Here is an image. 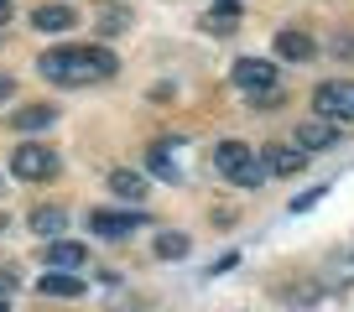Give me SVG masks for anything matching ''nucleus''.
<instances>
[{"label": "nucleus", "instance_id": "f257e3e1", "mask_svg": "<svg viewBox=\"0 0 354 312\" xmlns=\"http://www.w3.org/2000/svg\"><path fill=\"white\" fill-rule=\"evenodd\" d=\"M42 78H53V84H68V89H78V84H104V78H115V52L110 47H63V52H42Z\"/></svg>", "mask_w": 354, "mask_h": 312}, {"label": "nucleus", "instance_id": "f03ea898", "mask_svg": "<svg viewBox=\"0 0 354 312\" xmlns=\"http://www.w3.org/2000/svg\"><path fill=\"white\" fill-rule=\"evenodd\" d=\"M214 167H219L234 188H261V177H266V172L255 167V151L245 141H219L214 146Z\"/></svg>", "mask_w": 354, "mask_h": 312}, {"label": "nucleus", "instance_id": "7ed1b4c3", "mask_svg": "<svg viewBox=\"0 0 354 312\" xmlns=\"http://www.w3.org/2000/svg\"><path fill=\"white\" fill-rule=\"evenodd\" d=\"M313 110H318V120H328V125H344V120H354V84H318L313 89Z\"/></svg>", "mask_w": 354, "mask_h": 312}, {"label": "nucleus", "instance_id": "20e7f679", "mask_svg": "<svg viewBox=\"0 0 354 312\" xmlns=\"http://www.w3.org/2000/svg\"><path fill=\"white\" fill-rule=\"evenodd\" d=\"M234 84L255 99H277V63H266V57H240L234 63Z\"/></svg>", "mask_w": 354, "mask_h": 312}, {"label": "nucleus", "instance_id": "39448f33", "mask_svg": "<svg viewBox=\"0 0 354 312\" xmlns=\"http://www.w3.org/2000/svg\"><path fill=\"white\" fill-rule=\"evenodd\" d=\"M11 172H16L21 182H42V177H53V172H57V156L47 151V146H16Z\"/></svg>", "mask_w": 354, "mask_h": 312}, {"label": "nucleus", "instance_id": "423d86ee", "mask_svg": "<svg viewBox=\"0 0 354 312\" xmlns=\"http://www.w3.org/2000/svg\"><path fill=\"white\" fill-rule=\"evenodd\" d=\"M42 266H47V271H63V276H73L78 266H88V250L73 245V240H53V245L42 250Z\"/></svg>", "mask_w": 354, "mask_h": 312}, {"label": "nucleus", "instance_id": "0eeeda50", "mask_svg": "<svg viewBox=\"0 0 354 312\" xmlns=\"http://www.w3.org/2000/svg\"><path fill=\"white\" fill-rule=\"evenodd\" d=\"M261 167L271 172V177H292V172L308 167V156H302L297 146H266V151H261Z\"/></svg>", "mask_w": 354, "mask_h": 312}, {"label": "nucleus", "instance_id": "6e6552de", "mask_svg": "<svg viewBox=\"0 0 354 312\" xmlns=\"http://www.w3.org/2000/svg\"><path fill=\"white\" fill-rule=\"evenodd\" d=\"M146 224V213H88V229L94 234H104V240H120V234H131V229H141Z\"/></svg>", "mask_w": 354, "mask_h": 312}, {"label": "nucleus", "instance_id": "1a4fd4ad", "mask_svg": "<svg viewBox=\"0 0 354 312\" xmlns=\"http://www.w3.org/2000/svg\"><path fill=\"white\" fill-rule=\"evenodd\" d=\"M339 141V125H328V120H302L297 125V151L308 156V151H328V146Z\"/></svg>", "mask_w": 354, "mask_h": 312}, {"label": "nucleus", "instance_id": "9d476101", "mask_svg": "<svg viewBox=\"0 0 354 312\" xmlns=\"http://www.w3.org/2000/svg\"><path fill=\"white\" fill-rule=\"evenodd\" d=\"M277 52L287 57V63H313V57H318V47H313V37H308V32L287 26V32H277Z\"/></svg>", "mask_w": 354, "mask_h": 312}, {"label": "nucleus", "instance_id": "9b49d317", "mask_svg": "<svg viewBox=\"0 0 354 312\" xmlns=\"http://www.w3.org/2000/svg\"><path fill=\"white\" fill-rule=\"evenodd\" d=\"M73 21H78L73 6H37V11H32V26H37V32H68Z\"/></svg>", "mask_w": 354, "mask_h": 312}, {"label": "nucleus", "instance_id": "f8f14e48", "mask_svg": "<svg viewBox=\"0 0 354 312\" xmlns=\"http://www.w3.org/2000/svg\"><path fill=\"white\" fill-rule=\"evenodd\" d=\"M110 193H115V198L141 203V198H146V177H141V172H131V167H115V172H110Z\"/></svg>", "mask_w": 354, "mask_h": 312}, {"label": "nucleus", "instance_id": "ddd939ff", "mask_svg": "<svg viewBox=\"0 0 354 312\" xmlns=\"http://www.w3.org/2000/svg\"><path fill=\"white\" fill-rule=\"evenodd\" d=\"M37 291H42V297H78V291H84V281H78V276H63V271H47Z\"/></svg>", "mask_w": 354, "mask_h": 312}, {"label": "nucleus", "instance_id": "4468645a", "mask_svg": "<svg viewBox=\"0 0 354 312\" xmlns=\"http://www.w3.org/2000/svg\"><path fill=\"white\" fill-rule=\"evenodd\" d=\"M63 224H68L63 208H37V213H32V229L42 234V240H57V234H63Z\"/></svg>", "mask_w": 354, "mask_h": 312}, {"label": "nucleus", "instance_id": "2eb2a0df", "mask_svg": "<svg viewBox=\"0 0 354 312\" xmlns=\"http://www.w3.org/2000/svg\"><path fill=\"white\" fill-rule=\"evenodd\" d=\"M53 120H57V110H47V104H32V110H21L11 125H16V130H47Z\"/></svg>", "mask_w": 354, "mask_h": 312}, {"label": "nucleus", "instance_id": "dca6fc26", "mask_svg": "<svg viewBox=\"0 0 354 312\" xmlns=\"http://www.w3.org/2000/svg\"><path fill=\"white\" fill-rule=\"evenodd\" d=\"M146 162H151V172H156V177L177 182V162H172V151H167V146H151V156H146Z\"/></svg>", "mask_w": 354, "mask_h": 312}, {"label": "nucleus", "instance_id": "f3484780", "mask_svg": "<svg viewBox=\"0 0 354 312\" xmlns=\"http://www.w3.org/2000/svg\"><path fill=\"white\" fill-rule=\"evenodd\" d=\"M156 255L162 260H183L188 255V234H162V240H156Z\"/></svg>", "mask_w": 354, "mask_h": 312}, {"label": "nucleus", "instance_id": "a211bd4d", "mask_svg": "<svg viewBox=\"0 0 354 312\" xmlns=\"http://www.w3.org/2000/svg\"><path fill=\"white\" fill-rule=\"evenodd\" d=\"M328 276L339 281V286H349V281H354V250H349V255H339V260H333V266H328Z\"/></svg>", "mask_w": 354, "mask_h": 312}, {"label": "nucleus", "instance_id": "6ab92c4d", "mask_svg": "<svg viewBox=\"0 0 354 312\" xmlns=\"http://www.w3.org/2000/svg\"><path fill=\"white\" fill-rule=\"evenodd\" d=\"M323 193H328V188H308V193H302V198H297V203H292V213H308V208H313V203H318V198H323Z\"/></svg>", "mask_w": 354, "mask_h": 312}, {"label": "nucleus", "instance_id": "aec40b11", "mask_svg": "<svg viewBox=\"0 0 354 312\" xmlns=\"http://www.w3.org/2000/svg\"><path fill=\"white\" fill-rule=\"evenodd\" d=\"M11 291H16V271H11V266H0V302L11 297Z\"/></svg>", "mask_w": 354, "mask_h": 312}, {"label": "nucleus", "instance_id": "412c9836", "mask_svg": "<svg viewBox=\"0 0 354 312\" xmlns=\"http://www.w3.org/2000/svg\"><path fill=\"white\" fill-rule=\"evenodd\" d=\"M11 11H16L11 0H0V26H11Z\"/></svg>", "mask_w": 354, "mask_h": 312}, {"label": "nucleus", "instance_id": "4be33fe9", "mask_svg": "<svg viewBox=\"0 0 354 312\" xmlns=\"http://www.w3.org/2000/svg\"><path fill=\"white\" fill-rule=\"evenodd\" d=\"M11 89H16V84H11L6 73H0V99H11Z\"/></svg>", "mask_w": 354, "mask_h": 312}, {"label": "nucleus", "instance_id": "5701e85b", "mask_svg": "<svg viewBox=\"0 0 354 312\" xmlns=\"http://www.w3.org/2000/svg\"><path fill=\"white\" fill-rule=\"evenodd\" d=\"M0 312H6V302H0Z\"/></svg>", "mask_w": 354, "mask_h": 312}]
</instances>
